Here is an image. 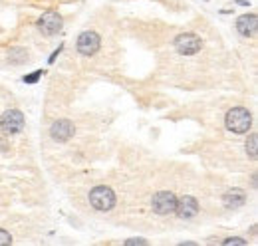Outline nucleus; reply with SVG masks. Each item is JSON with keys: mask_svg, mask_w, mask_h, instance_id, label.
I'll return each instance as SVG.
<instances>
[{"mask_svg": "<svg viewBox=\"0 0 258 246\" xmlns=\"http://www.w3.org/2000/svg\"><path fill=\"white\" fill-rule=\"evenodd\" d=\"M246 153L250 155V159H256V133H250L246 139Z\"/></svg>", "mask_w": 258, "mask_h": 246, "instance_id": "13", "label": "nucleus"}, {"mask_svg": "<svg viewBox=\"0 0 258 246\" xmlns=\"http://www.w3.org/2000/svg\"><path fill=\"white\" fill-rule=\"evenodd\" d=\"M223 244H226V246H230V244L244 246V244H246V240H244V238H236V236H230V238H226V240H223Z\"/></svg>", "mask_w": 258, "mask_h": 246, "instance_id": "15", "label": "nucleus"}, {"mask_svg": "<svg viewBox=\"0 0 258 246\" xmlns=\"http://www.w3.org/2000/svg\"><path fill=\"white\" fill-rule=\"evenodd\" d=\"M244 203H246V193L240 191V189H232V191H228L223 197V205H225L226 209H230V211L242 207Z\"/></svg>", "mask_w": 258, "mask_h": 246, "instance_id": "11", "label": "nucleus"}, {"mask_svg": "<svg viewBox=\"0 0 258 246\" xmlns=\"http://www.w3.org/2000/svg\"><path fill=\"white\" fill-rule=\"evenodd\" d=\"M24 123H26V119H24V113L20 109H8L0 117V131L4 135L12 137V135H18L24 129Z\"/></svg>", "mask_w": 258, "mask_h": 246, "instance_id": "3", "label": "nucleus"}, {"mask_svg": "<svg viewBox=\"0 0 258 246\" xmlns=\"http://www.w3.org/2000/svg\"><path fill=\"white\" fill-rule=\"evenodd\" d=\"M175 207H177V195L171 193V191H159L151 199V209H153L155 215L159 216L173 215Z\"/></svg>", "mask_w": 258, "mask_h": 246, "instance_id": "4", "label": "nucleus"}, {"mask_svg": "<svg viewBox=\"0 0 258 246\" xmlns=\"http://www.w3.org/2000/svg\"><path fill=\"white\" fill-rule=\"evenodd\" d=\"M8 61H10L12 66H22V64L28 61V52H26L24 48L14 46V48H10V52H8Z\"/></svg>", "mask_w": 258, "mask_h": 246, "instance_id": "12", "label": "nucleus"}, {"mask_svg": "<svg viewBox=\"0 0 258 246\" xmlns=\"http://www.w3.org/2000/svg\"><path fill=\"white\" fill-rule=\"evenodd\" d=\"M42 74H44L42 70H38V72H32L30 76H26V78H24V82H26V84H36V82L42 78Z\"/></svg>", "mask_w": 258, "mask_h": 246, "instance_id": "14", "label": "nucleus"}, {"mask_svg": "<svg viewBox=\"0 0 258 246\" xmlns=\"http://www.w3.org/2000/svg\"><path fill=\"white\" fill-rule=\"evenodd\" d=\"M199 201L191 197V195H185L181 199H177V207H175V215L179 216L181 220H193L195 216L199 215Z\"/></svg>", "mask_w": 258, "mask_h": 246, "instance_id": "8", "label": "nucleus"}, {"mask_svg": "<svg viewBox=\"0 0 258 246\" xmlns=\"http://www.w3.org/2000/svg\"><path fill=\"white\" fill-rule=\"evenodd\" d=\"M236 32H238L242 38H254V36H256V14H254V12L242 14V16L236 20Z\"/></svg>", "mask_w": 258, "mask_h": 246, "instance_id": "10", "label": "nucleus"}, {"mask_svg": "<svg viewBox=\"0 0 258 246\" xmlns=\"http://www.w3.org/2000/svg\"><path fill=\"white\" fill-rule=\"evenodd\" d=\"M115 193L111 187H105V184H97L90 191V205L99 211V213H107L113 209L115 205Z\"/></svg>", "mask_w": 258, "mask_h": 246, "instance_id": "2", "label": "nucleus"}, {"mask_svg": "<svg viewBox=\"0 0 258 246\" xmlns=\"http://www.w3.org/2000/svg\"><path fill=\"white\" fill-rule=\"evenodd\" d=\"M12 242V236L4 230V228H0V246H6V244H10Z\"/></svg>", "mask_w": 258, "mask_h": 246, "instance_id": "16", "label": "nucleus"}, {"mask_svg": "<svg viewBox=\"0 0 258 246\" xmlns=\"http://www.w3.org/2000/svg\"><path fill=\"white\" fill-rule=\"evenodd\" d=\"M6 149H8V143H6V139L2 137V139H0V151H6Z\"/></svg>", "mask_w": 258, "mask_h": 246, "instance_id": "19", "label": "nucleus"}, {"mask_svg": "<svg viewBox=\"0 0 258 246\" xmlns=\"http://www.w3.org/2000/svg\"><path fill=\"white\" fill-rule=\"evenodd\" d=\"M125 244H147V240L145 238H129Z\"/></svg>", "mask_w": 258, "mask_h": 246, "instance_id": "17", "label": "nucleus"}, {"mask_svg": "<svg viewBox=\"0 0 258 246\" xmlns=\"http://www.w3.org/2000/svg\"><path fill=\"white\" fill-rule=\"evenodd\" d=\"M64 20L62 14L56 10H46L40 18H38V30L42 32L44 36H56L58 32H62Z\"/></svg>", "mask_w": 258, "mask_h": 246, "instance_id": "6", "label": "nucleus"}, {"mask_svg": "<svg viewBox=\"0 0 258 246\" xmlns=\"http://www.w3.org/2000/svg\"><path fill=\"white\" fill-rule=\"evenodd\" d=\"M74 123L70 119H58V121L52 123L50 127V137L56 141V143H66L68 139L74 137Z\"/></svg>", "mask_w": 258, "mask_h": 246, "instance_id": "9", "label": "nucleus"}, {"mask_svg": "<svg viewBox=\"0 0 258 246\" xmlns=\"http://www.w3.org/2000/svg\"><path fill=\"white\" fill-rule=\"evenodd\" d=\"M175 50L181 54V56H195L201 48H203V40L193 34V32H185V34H179L175 38Z\"/></svg>", "mask_w": 258, "mask_h": 246, "instance_id": "7", "label": "nucleus"}, {"mask_svg": "<svg viewBox=\"0 0 258 246\" xmlns=\"http://www.w3.org/2000/svg\"><path fill=\"white\" fill-rule=\"evenodd\" d=\"M225 127L230 133H236V135H242V133H248L250 127H252V113L238 105V107H232L228 109L225 115Z\"/></svg>", "mask_w": 258, "mask_h": 246, "instance_id": "1", "label": "nucleus"}, {"mask_svg": "<svg viewBox=\"0 0 258 246\" xmlns=\"http://www.w3.org/2000/svg\"><path fill=\"white\" fill-rule=\"evenodd\" d=\"M99 46H101V38H99V34L94 30H84L78 36V40H76L78 52H80L82 56H86V58L96 56Z\"/></svg>", "mask_w": 258, "mask_h": 246, "instance_id": "5", "label": "nucleus"}, {"mask_svg": "<svg viewBox=\"0 0 258 246\" xmlns=\"http://www.w3.org/2000/svg\"><path fill=\"white\" fill-rule=\"evenodd\" d=\"M62 48H64V46H60V48H58V50H56V52H54V54H52V56H50V64H52V61L56 60V58H58V54H60V52H62Z\"/></svg>", "mask_w": 258, "mask_h": 246, "instance_id": "18", "label": "nucleus"}]
</instances>
